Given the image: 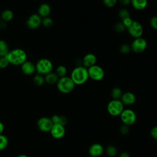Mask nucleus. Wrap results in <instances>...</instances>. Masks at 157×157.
<instances>
[{"mask_svg": "<svg viewBox=\"0 0 157 157\" xmlns=\"http://www.w3.org/2000/svg\"><path fill=\"white\" fill-rule=\"evenodd\" d=\"M70 77L75 85H83L86 83L89 78L88 69L83 66H76L71 71Z\"/></svg>", "mask_w": 157, "mask_h": 157, "instance_id": "nucleus-1", "label": "nucleus"}, {"mask_svg": "<svg viewBox=\"0 0 157 157\" xmlns=\"http://www.w3.org/2000/svg\"><path fill=\"white\" fill-rule=\"evenodd\" d=\"M6 57L8 59L9 64L19 66L26 61L27 55L23 49L15 48L9 51Z\"/></svg>", "mask_w": 157, "mask_h": 157, "instance_id": "nucleus-2", "label": "nucleus"}, {"mask_svg": "<svg viewBox=\"0 0 157 157\" xmlns=\"http://www.w3.org/2000/svg\"><path fill=\"white\" fill-rule=\"evenodd\" d=\"M75 83L71 77L67 76L59 78L56 83L57 89L59 92L64 94H67L72 92L75 88Z\"/></svg>", "mask_w": 157, "mask_h": 157, "instance_id": "nucleus-3", "label": "nucleus"}, {"mask_svg": "<svg viewBox=\"0 0 157 157\" xmlns=\"http://www.w3.org/2000/svg\"><path fill=\"white\" fill-rule=\"evenodd\" d=\"M36 65V71L37 74L41 75H46L48 73L52 72L53 63L47 58H41L37 61Z\"/></svg>", "mask_w": 157, "mask_h": 157, "instance_id": "nucleus-4", "label": "nucleus"}, {"mask_svg": "<svg viewBox=\"0 0 157 157\" xmlns=\"http://www.w3.org/2000/svg\"><path fill=\"white\" fill-rule=\"evenodd\" d=\"M107 109L112 116H118L124 110V105L120 99H112L109 102Z\"/></svg>", "mask_w": 157, "mask_h": 157, "instance_id": "nucleus-5", "label": "nucleus"}, {"mask_svg": "<svg viewBox=\"0 0 157 157\" xmlns=\"http://www.w3.org/2000/svg\"><path fill=\"white\" fill-rule=\"evenodd\" d=\"M88 72L89 78L94 81H100L105 75V72L102 67L97 64L88 68Z\"/></svg>", "mask_w": 157, "mask_h": 157, "instance_id": "nucleus-6", "label": "nucleus"}, {"mask_svg": "<svg viewBox=\"0 0 157 157\" xmlns=\"http://www.w3.org/2000/svg\"><path fill=\"white\" fill-rule=\"evenodd\" d=\"M126 30L128 34L134 39L142 37L144 33L142 24L139 21L136 20H133L132 24L126 28Z\"/></svg>", "mask_w": 157, "mask_h": 157, "instance_id": "nucleus-7", "label": "nucleus"}, {"mask_svg": "<svg viewBox=\"0 0 157 157\" xmlns=\"http://www.w3.org/2000/svg\"><path fill=\"white\" fill-rule=\"evenodd\" d=\"M120 118L124 124L129 126L133 124L136 121V114L131 109H124L120 114Z\"/></svg>", "mask_w": 157, "mask_h": 157, "instance_id": "nucleus-8", "label": "nucleus"}, {"mask_svg": "<svg viewBox=\"0 0 157 157\" xmlns=\"http://www.w3.org/2000/svg\"><path fill=\"white\" fill-rule=\"evenodd\" d=\"M131 51L136 53H140L145 51L147 47V40L144 37L135 38L131 42Z\"/></svg>", "mask_w": 157, "mask_h": 157, "instance_id": "nucleus-9", "label": "nucleus"}, {"mask_svg": "<svg viewBox=\"0 0 157 157\" xmlns=\"http://www.w3.org/2000/svg\"><path fill=\"white\" fill-rule=\"evenodd\" d=\"M53 123L51 120V118L47 117H42L38 119L37 121V126L38 129L44 132H50Z\"/></svg>", "mask_w": 157, "mask_h": 157, "instance_id": "nucleus-10", "label": "nucleus"}, {"mask_svg": "<svg viewBox=\"0 0 157 157\" xmlns=\"http://www.w3.org/2000/svg\"><path fill=\"white\" fill-rule=\"evenodd\" d=\"M42 17L38 14H32L28 17L26 21V26L31 29H36L42 24Z\"/></svg>", "mask_w": 157, "mask_h": 157, "instance_id": "nucleus-11", "label": "nucleus"}, {"mask_svg": "<svg viewBox=\"0 0 157 157\" xmlns=\"http://www.w3.org/2000/svg\"><path fill=\"white\" fill-rule=\"evenodd\" d=\"M51 136L56 139H59L64 137L66 133V129L64 126L58 124H53L51 130L50 131Z\"/></svg>", "mask_w": 157, "mask_h": 157, "instance_id": "nucleus-12", "label": "nucleus"}, {"mask_svg": "<svg viewBox=\"0 0 157 157\" xmlns=\"http://www.w3.org/2000/svg\"><path fill=\"white\" fill-rule=\"evenodd\" d=\"M82 59V66H84L86 68H89L91 66H93L95 64H96L97 61V58L96 55L93 53H87L86 54Z\"/></svg>", "mask_w": 157, "mask_h": 157, "instance_id": "nucleus-13", "label": "nucleus"}, {"mask_svg": "<svg viewBox=\"0 0 157 157\" xmlns=\"http://www.w3.org/2000/svg\"><path fill=\"white\" fill-rule=\"evenodd\" d=\"M103 151L104 148L102 145L98 143L92 144L88 150L89 155L91 157H99L103 153Z\"/></svg>", "mask_w": 157, "mask_h": 157, "instance_id": "nucleus-14", "label": "nucleus"}, {"mask_svg": "<svg viewBox=\"0 0 157 157\" xmlns=\"http://www.w3.org/2000/svg\"><path fill=\"white\" fill-rule=\"evenodd\" d=\"M21 70L25 75H32L36 71V65L30 61H26L21 65Z\"/></svg>", "mask_w": 157, "mask_h": 157, "instance_id": "nucleus-15", "label": "nucleus"}, {"mask_svg": "<svg viewBox=\"0 0 157 157\" xmlns=\"http://www.w3.org/2000/svg\"><path fill=\"white\" fill-rule=\"evenodd\" d=\"M136 99V98L135 94L130 91H127L123 93L120 99L123 105H131L133 104L135 102Z\"/></svg>", "mask_w": 157, "mask_h": 157, "instance_id": "nucleus-16", "label": "nucleus"}, {"mask_svg": "<svg viewBox=\"0 0 157 157\" xmlns=\"http://www.w3.org/2000/svg\"><path fill=\"white\" fill-rule=\"evenodd\" d=\"M38 15L41 17L45 18L48 17L51 12V7L49 4L47 3L41 4L38 8Z\"/></svg>", "mask_w": 157, "mask_h": 157, "instance_id": "nucleus-17", "label": "nucleus"}, {"mask_svg": "<svg viewBox=\"0 0 157 157\" xmlns=\"http://www.w3.org/2000/svg\"><path fill=\"white\" fill-rule=\"evenodd\" d=\"M132 7L137 10H142L146 8L148 0H131Z\"/></svg>", "mask_w": 157, "mask_h": 157, "instance_id": "nucleus-18", "label": "nucleus"}, {"mask_svg": "<svg viewBox=\"0 0 157 157\" xmlns=\"http://www.w3.org/2000/svg\"><path fill=\"white\" fill-rule=\"evenodd\" d=\"M51 120L53 124H58L63 126H65L67 123V118L64 115H54L51 117Z\"/></svg>", "mask_w": 157, "mask_h": 157, "instance_id": "nucleus-19", "label": "nucleus"}, {"mask_svg": "<svg viewBox=\"0 0 157 157\" xmlns=\"http://www.w3.org/2000/svg\"><path fill=\"white\" fill-rule=\"evenodd\" d=\"M44 79L45 82H46L49 85H53L57 83L59 77L55 72H50L45 75V76L44 77Z\"/></svg>", "mask_w": 157, "mask_h": 157, "instance_id": "nucleus-20", "label": "nucleus"}, {"mask_svg": "<svg viewBox=\"0 0 157 157\" xmlns=\"http://www.w3.org/2000/svg\"><path fill=\"white\" fill-rule=\"evenodd\" d=\"M13 12L10 9H6L1 14V18L4 21H10L13 18Z\"/></svg>", "mask_w": 157, "mask_h": 157, "instance_id": "nucleus-21", "label": "nucleus"}, {"mask_svg": "<svg viewBox=\"0 0 157 157\" xmlns=\"http://www.w3.org/2000/svg\"><path fill=\"white\" fill-rule=\"evenodd\" d=\"M9 52L8 44L4 40H0V57L6 56Z\"/></svg>", "mask_w": 157, "mask_h": 157, "instance_id": "nucleus-22", "label": "nucleus"}, {"mask_svg": "<svg viewBox=\"0 0 157 157\" xmlns=\"http://www.w3.org/2000/svg\"><path fill=\"white\" fill-rule=\"evenodd\" d=\"M112 99H120L123 94L122 90L119 87H114L112 89L110 92Z\"/></svg>", "mask_w": 157, "mask_h": 157, "instance_id": "nucleus-23", "label": "nucleus"}, {"mask_svg": "<svg viewBox=\"0 0 157 157\" xmlns=\"http://www.w3.org/2000/svg\"><path fill=\"white\" fill-rule=\"evenodd\" d=\"M9 144V139L6 136L3 134H0V151L6 149Z\"/></svg>", "mask_w": 157, "mask_h": 157, "instance_id": "nucleus-24", "label": "nucleus"}, {"mask_svg": "<svg viewBox=\"0 0 157 157\" xmlns=\"http://www.w3.org/2000/svg\"><path fill=\"white\" fill-rule=\"evenodd\" d=\"M55 73L59 78L64 77L67 74V68L64 65H59L56 67Z\"/></svg>", "mask_w": 157, "mask_h": 157, "instance_id": "nucleus-25", "label": "nucleus"}, {"mask_svg": "<svg viewBox=\"0 0 157 157\" xmlns=\"http://www.w3.org/2000/svg\"><path fill=\"white\" fill-rule=\"evenodd\" d=\"M33 82L36 86H42L45 82L44 77H43V75L41 74H37L33 77Z\"/></svg>", "mask_w": 157, "mask_h": 157, "instance_id": "nucleus-26", "label": "nucleus"}, {"mask_svg": "<svg viewBox=\"0 0 157 157\" xmlns=\"http://www.w3.org/2000/svg\"><path fill=\"white\" fill-rule=\"evenodd\" d=\"M118 17L121 20H124L126 18H129L130 17V13H129V12L128 11V9H125V8H123L121 9H120L119 11H118Z\"/></svg>", "mask_w": 157, "mask_h": 157, "instance_id": "nucleus-27", "label": "nucleus"}, {"mask_svg": "<svg viewBox=\"0 0 157 157\" xmlns=\"http://www.w3.org/2000/svg\"><path fill=\"white\" fill-rule=\"evenodd\" d=\"M106 153L108 156L110 157H113L117 154V149L115 146L110 145L106 148Z\"/></svg>", "mask_w": 157, "mask_h": 157, "instance_id": "nucleus-28", "label": "nucleus"}, {"mask_svg": "<svg viewBox=\"0 0 157 157\" xmlns=\"http://www.w3.org/2000/svg\"><path fill=\"white\" fill-rule=\"evenodd\" d=\"M53 23V21L52 18H51L49 17H47L45 18H43L42 19V25L45 27V28H50L52 26Z\"/></svg>", "mask_w": 157, "mask_h": 157, "instance_id": "nucleus-29", "label": "nucleus"}, {"mask_svg": "<svg viewBox=\"0 0 157 157\" xmlns=\"http://www.w3.org/2000/svg\"><path fill=\"white\" fill-rule=\"evenodd\" d=\"M119 51L121 53H122L123 55L128 54L131 51V47L129 45H128L127 44H123L120 47Z\"/></svg>", "mask_w": 157, "mask_h": 157, "instance_id": "nucleus-30", "label": "nucleus"}, {"mask_svg": "<svg viewBox=\"0 0 157 157\" xmlns=\"http://www.w3.org/2000/svg\"><path fill=\"white\" fill-rule=\"evenodd\" d=\"M114 29L117 33H123L126 29V28L121 21H119L115 23L114 25Z\"/></svg>", "mask_w": 157, "mask_h": 157, "instance_id": "nucleus-31", "label": "nucleus"}, {"mask_svg": "<svg viewBox=\"0 0 157 157\" xmlns=\"http://www.w3.org/2000/svg\"><path fill=\"white\" fill-rule=\"evenodd\" d=\"M117 1L118 0H102L104 5L108 8H112L114 7L116 5Z\"/></svg>", "mask_w": 157, "mask_h": 157, "instance_id": "nucleus-32", "label": "nucleus"}, {"mask_svg": "<svg viewBox=\"0 0 157 157\" xmlns=\"http://www.w3.org/2000/svg\"><path fill=\"white\" fill-rule=\"evenodd\" d=\"M9 62L6 56L0 57V69H4L8 66Z\"/></svg>", "mask_w": 157, "mask_h": 157, "instance_id": "nucleus-33", "label": "nucleus"}, {"mask_svg": "<svg viewBox=\"0 0 157 157\" xmlns=\"http://www.w3.org/2000/svg\"><path fill=\"white\" fill-rule=\"evenodd\" d=\"M150 25L155 30H157V15L153 16L150 20Z\"/></svg>", "mask_w": 157, "mask_h": 157, "instance_id": "nucleus-34", "label": "nucleus"}, {"mask_svg": "<svg viewBox=\"0 0 157 157\" xmlns=\"http://www.w3.org/2000/svg\"><path fill=\"white\" fill-rule=\"evenodd\" d=\"M133 20L131 18V17L129 18H126L123 20H121V22L123 23V25L125 26V27L127 28L128 27H129L132 23Z\"/></svg>", "mask_w": 157, "mask_h": 157, "instance_id": "nucleus-35", "label": "nucleus"}, {"mask_svg": "<svg viewBox=\"0 0 157 157\" xmlns=\"http://www.w3.org/2000/svg\"><path fill=\"white\" fill-rule=\"evenodd\" d=\"M150 135L153 139L157 140V126L151 128L150 131Z\"/></svg>", "mask_w": 157, "mask_h": 157, "instance_id": "nucleus-36", "label": "nucleus"}, {"mask_svg": "<svg viewBox=\"0 0 157 157\" xmlns=\"http://www.w3.org/2000/svg\"><path fill=\"white\" fill-rule=\"evenodd\" d=\"M120 133L124 135V134H126L128 131H129V128H128V126L127 125H123L121 128H120Z\"/></svg>", "mask_w": 157, "mask_h": 157, "instance_id": "nucleus-37", "label": "nucleus"}, {"mask_svg": "<svg viewBox=\"0 0 157 157\" xmlns=\"http://www.w3.org/2000/svg\"><path fill=\"white\" fill-rule=\"evenodd\" d=\"M118 1L123 6H126L131 4V0H118Z\"/></svg>", "mask_w": 157, "mask_h": 157, "instance_id": "nucleus-38", "label": "nucleus"}, {"mask_svg": "<svg viewBox=\"0 0 157 157\" xmlns=\"http://www.w3.org/2000/svg\"><path fill=\"white\" fill-rule=\"evenodd\" d=\"M4 125L3 124V123H2L1 121H0V134H3V132L4 131Z\"/></svg>", "mask_w": 157, "mask_h": 157, "instance_id": "nucleus-39", "label": "nucleus"}, {"mask_svg": "<svg viewBox=\"0 0 157 157\" xmlns=\"http://www.w3.org/2000/svg\"><path fill=\"white\" fill-rule=\"evenodd\" d=\"M119 157H130V155L127 152H122L119 155Z\"/></svg>", "mask_w": 157, "mask_h": 157, "instance_id": "nucleus-40", "label": "nucleus"}, {"mask_svg": "<svg viewBox=\"0 0 157 157\" xmlns=\"http://www.w3.org/2000/svg\"><path fill=\"white\" fill-rule=\"evenodd\" d=\"M75 63L77 66H82V59H77L75 61Z\"/></svg>", "mask_w": 157, "mask_h": 157, "instance_id": "nucleus-41", "label": "nucleus"}, {"mask_svg": "<svg viewBox=\"0 0 157 157\" xmlns=\"http://www.w3.org/2000/svg\"><path fill=\"white\" fill-rule=\"evenodd\" d=\"M6 27V25L5 23V21H1L0 22V29H4Z\"/></svg>", "mask_w": 157, "mask_h": 157, "instance_id": "nucleus-42", "label": "nucleus"}, {"mask_svg": "<svg viewBox=\"0 0 157 157\" xmlns=\"http://www.w3.org/2000/svg\"><path fill=\"white\" fill-rule=\"evenodd\" d=\"M17 157H29V156L25 154H20V155H18V156H17Z\"/></svg>", "mask_w": 157, "mask_h": 157, "instance_id": "nucleus-43", "label": "nucleus"}, {"mask_svg": "<svg viewBox=\"0 0 157 157\" xmlns=\"http://www.w3.org/2000/svg\"><path fill=\"white\" fill-rule=\"evenodd\" d=\"M1 15H0V19H1Z\"/></svg>", "mask_w": 157, "mask_h": 157, "instance_id": "nucleus-44", "label": "nucleus"}]
</instances>
